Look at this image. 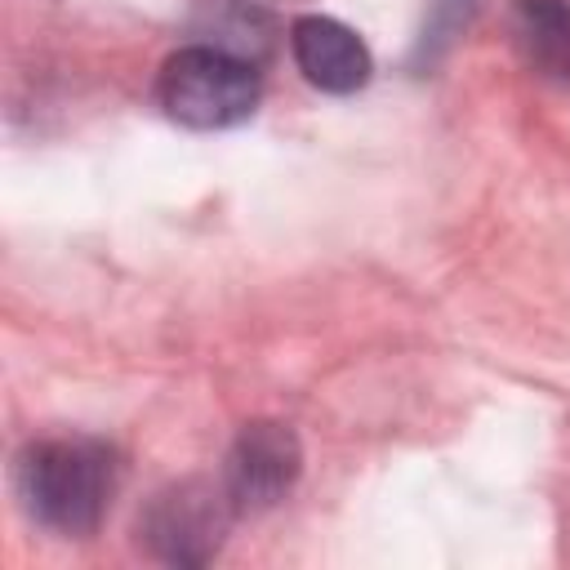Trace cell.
<instances>
[{"label":"cell","mask_w":570,"mask_h":570,"mask_svg":"<svg viewBox=\"0 0 570 570\" xmlns=\"http://www.w3.org/2000/svg\"><path fill=\"white\" fill-rule=\"evenodd\" d=\"M512 40L530 71L570 85V0H517Z\"/></svg>","instance_id":"8992f818"},{"label":"cell","mask_w":570,"mask_h":570,"mask_svg":"<svg viewBox=\"0 0 570 570\" xmlns=\"http://www.w3.org/2000/svg\"><path fill=\"white\" fill-rule=\"evenodd\" d=\"M232 517L236 508L223 481H178L147 503L138 517V539L169 566H205L218 552Z\"/></svg>","instance_id":"3957f363"},{"label":"cell","mask_w":570,"mask_h":570,"mask_svg":"<svg viewBox=\"0 0 570 570\" xmlns=\"http://www.w3.org/2000/svg\"><path fill=\"white\" fill-rule=\"evenodd\" d=\"M289 49H294V62L307 76V85H316L325 94H356L374 71L365 40L352 27H343L338 18H321V13L298 18L289 27Z\"/></svg>","instance_id":"5b68a950"},{"label":"cell","mask_w":570,"mask_h":570,"mask_svg":"<svg viewBox=\"0 0 570 570\" xmlns=\"http://www.w3.org/2000/svg\"><path fill=\"white\" fill-rule=\"evenodd\" d=\"M258 98H263L258 71L245 58L209 45L169 53L156 76L160 111L187 129H232L254 116Z\"/></svg>","instance_id":"7a4b0ae2"},{"label":"cell","mask_w":570,"mask_h":570,"mask_svg":"<svg viewBox=\"0 0 570 570\" xmlns=\"http://www.w3.org/2000/svg\"><path fill=\"white\" fill-rule=\"evenodd\" d=\"M18 499L31 521L53 534H94L111 508L120 463L107 441L94 436H49L18 454Z\"/></svg>","instance_id":"6da1fadb"},{"label":"cell","mask_w":570,"mask_h":570,"mask_svg":"<svg viewBox=\"0 0 570 570\" xmlns=\"http://www.w3.org/2000/svg\"><path fill=\"white\" fill-rule=\"evenodd\" d=\"M303 472V450H298V436L285 428V423H272V419H258V423H245L227 450V463H223V490L236 508V517L245 512H267L276 508L294 481Z\"/></svg>","instance_id":"277c9868"}]
</instances>
